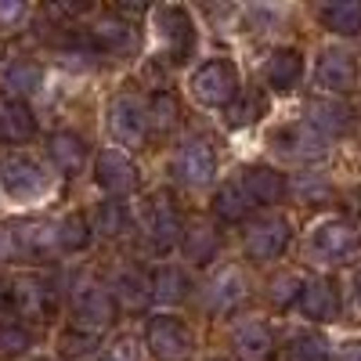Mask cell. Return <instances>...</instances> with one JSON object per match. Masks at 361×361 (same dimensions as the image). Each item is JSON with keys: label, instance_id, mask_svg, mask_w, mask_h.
Here are the masks:
<instances>
[{"label": "cell", "instance_id": "cell-1", "mask_svg": "<svg viewBox=\"0 0 361 361\" xmlns=\"http://www.w3.org/2000/svg\"><path fill=\"white\" fill-rule=\"evenodd\" d=\"M66 314V293L58 271L15 267L0 271V318H15L33 329H58Z\"/></svg>", "mask_w": 361, "mask_h": 361}, {"label": "cell", "instance_id": "cell-2", "mask_svg": "<svg viewBox=\"0 0 361 361\" xmlns=\"http://www.w3.org/2000/svg\"><path fill=\"white\" fill-rule=\"evenodd\" d=\"M202 22L188 4H156L148 11V54L170 73H192L202 62Z\"/></svg>", "mask_w": 361, "mask_h": 361}, {"label": "cell", "instance_id": "cell-3", "mask_svg": "<svg viewBox=\"0 0 361 361\" xmlns=\"http://www.w3.org/2000/svg\"><path fill=\"white\" fill-rule=\"evenodd\" d=\"M148 11L152 8H127V4L90 8V15L83 18V40L109 66L137 62L148 37Z\"/></svg>", "mask_w": 361, "mask_h": 361}, {"label": "cell", "instance_id": "cell-4", "mask_svg": "<svg viewBox=\"0 0 361 361\" xmlns=\"http://www.w3.org/2000/svg\"><path fill=\"white\" fill-rule=\"evenodd\" d=\"M163 170H166V180H170L173 192H180V195L206 192L209 195L224 180L221 177L224 148L209 130H185L166 148Z\"/></svg>", "mask_w": 361, "mask_h": 361}, {"label": "cell", "instance_id": "cell-5", "mask_svg": "<svg viewBox=\"0 0 361 361\" xmlns=\"http://www.w3.org/2000/svg\"><path fill=\"white\" fill-rule=\"evenodd\" d=\"M361 260V224L347 214H318L300 235V267L333 275L340 267H357Z\"/></svg>", "mask_w": 361, "mask_h": 361}, {"label": "cell", "instance_id": "cell-6", "mask_svg": "<svg viewBox=\"0 0 361 361\" xmlns=\"http://www.w3.org/2000/svg\"><path fill=\"white\" fill-rule=\"evenodd\" d=\"M62 293H66V322L90 329V333H102V336L119 333L123 307H119V300L112 296L102 271L83 267V264L69 267V282H62Z\"/></svg>", "mask_w": 361, "mask_h": 361}, {"label": "cell", "instance_id": "cell-7", "mask_svg": "<svg viewBox=\"0 0 361 361\" xmlns=\"http://www.w3.org/2000/svg\"><path fill=\"white\" fill-rule=\"evenodd\" d=\"M188 209L180 202V192L173 188H148L137 199V238L148 257L156 260H173L185 238Z\"/></svg>", "mask_w": 361, "mask_h": 361}, {"label": "cell", "instance_id": "cell-8", "mask_svg": "<svg viewBox=\"0 0 361 361\" xmlns=\"http://www.w3.org/2000/svg\"><path fill=\"white\" fill-rule=\"evenodd\" d=\"M260 148L267 163H279L282 170H311L322 166L325 159H333L336 145L322 137L304 116H286V119H271L260 134Z\"/></svg>", "mask_w": 361, "mask_h": 361}, {"label": "cell", "instance_id": "cell-9", "mask_svg": "<svg viewBox=\"0 0 361 361\" xmlns=\"http://www.w3.org/2000/svg\"><path fill=\"white\" fill-rule=\"evenodd\" d=\"M58 192V173L33 148L0 156V195L22 214H37V206L51 202Z\"/></svg>", "mask_w": 361, "mask_h": 361}, {"label": "cell", "instance_id": "cell-10", "mask_svg": "<svg viewBox=\"0 0 361 361\" xmlns=\"http://www.w3.org/2000/svg\"><path fill=\"white\" fill-rule=\"evenodd\" d=\"M246 76H243V66H238V58L228 54V51H214L206 54L202 62L185 76V98L202 109V112H217L224 116L238 94L246 90Z\"/></svg>", "mask_w": 361, "mask_h": 361}, {"label": "cell", "instance_id": "cell-11", "mask_svg": "<svg viewBox=\"0 0 361 361\" xmlns=\"http://www.w3.org/2000/svg\"><path fill=\"white\" fill-rule=\"evenodd\" d=\"M293 246H300L296 235V221L289 209H264L257 214L243 235H238V253H243L246 267H282V260L293 253Z\"/></svg>", "mask_w": 361, "mask_h": 361}, {"label": "cell", "instance_id": "cell-12", "mask_svg": "<svg viewBox=\"0 0 361 361\" xmlns=\"http://www.w3.org/2000/svg\"><path fill=\"white\" fill-rule=\"evenodd\" d=\"M102 130L112 148L137 156L152 141V127H148V105L145 90L137 87H116L102 105Z\"/></svg>", "mask_w": 361, "mask_h": 361}, {"label": "cell", "instance_id": "cell-13", "mask_svg": "<svg viewBox=\"0 0 361 361\" xmlns=\"http://www.w3.org/2000/svg\"><path fill=\"white\" fill-rule=\"evenodd\" d=\"M253 296V275L243 260H224L214 271H206L199 279V296L195 304L206 318L214 322H231L238 314H246V300Z\"/></svg>", "mask_w": 361, "mask_h": 361}, {"label": "cell", "instance_id": "cell-14", "mask_svg": "<svg viewBox=\"0 0 361 361\" xmlns=\"http://www.w3.org/2000/svg\"><path fill=\"white\" fill-rule=\"evenodd\" d=\"M141 343L152 361H192L199 354V333L185 311H152L141 322Z\"/></svg>", "mask_w": 361, "mask_h": 361}, {"label": "cell", "instance_id": "cell-15", "mask_svg": "<svg viewBox=\"0 0 361 361\" xmlns=\"http://www.w3.org/2000/svg\"><path fill=\"white\" fill-rule=\"evenodd\" d=\"M311 87L325 98H354L361 90V54L350 44H322L311 58Z\"/></svg>", "mask_w": 361, "mask_h": 361}, {"label": "cell", "instance_id": "cell-16", "mask_svg": "<svg viewBox=\"0 0 361 361\" xmlns=\"http://www.w3.org/2000/svg\"><path fill=\"white\" fill-rule=\"evenodd\" d=\"M90 185L102 199H141L148 192L145 180V166L137 156L123 152V148L102 145L94 152V163H90Z\"/></svg>", "mask_w": 361, "mask_h": 361}, {"label": "cell", "instance_id": "cell-17", "mask_svg": "<svg viewBox=\"0 0 361 361\" xmlns=\"http://www.w3.org/2000/svg\"><path fill=\"white\" fill-rule=\"evenodd\" d=\"M311 76V58L300 44H267L257 58V83L267 90L275 102L293 98L304 80Z\"/></svg>", "mask_w": 361, "mask_h": 361}, {"label": "cell", "instance_id": "cell-18", "mask_svg": "<svg viewBox=\"0 0 361 361\" xmlns=\"http://www.w3.org/2000/svg\"><path fill=\"white\" fill-rule=\"evenodd\" d=\"M8 221H11V231H15L18 264L37 267V271H54V264L62 260L54 217H47V214H15Z\"/></svg>", "mask_w": 361, "mask_h": 361}, {"label": "cell", "instance_id": "cell-19", "mask_svg": "<svg viewBox=\"0 0 361 361\" xmlns=\"http://www.w3.org/2000/svg\"><path fill=\"white\" fill-rule=\"evenodd\" d=\"M228 228H221L209 214H192L185 224V238H180L177 260L188 264L195 275H206L217 264H224L228 257Z\"/></svg>", "mask_w": 361, "mask_h": 361}, {"label": "cell", "instance_id": "cell-20", "mask_svg": "<svg viewBox=\"0 0 361 361\" xmlns=\"http://www.w3.org/2000/svg\"><path fill=\"white\" fill-rule=\"evenodd\" d=\"M224 340H228L231 361H282V336L264 314L231 318Z\"/></svg>", "mask_w": 361, "mask_h": 361}, {"label": "cell", "instance_id": "cell-21", "mask_svg": "<svg viewBox=\"0 0 361 361\" xmlns=\"http://www.w3.org/2000/svg\"><path fill=\"white\" fill-rule=\"evenodd\" d=\"M94 152H98V148L90 145V137L80 127H73V123L51 127L44 134V159L51 163L58 180H80L83 173H90Z\"/></svg>", "mask_w": 361, "mask_h": 361}, {"label": "cell", "instance_id": "cell-22", "mask_svg": "<svg viewBox=\"0 0 361 361\" xmlns=\"http://www.w3.org/2000/svg\"><path fill=\"white\" fill-rule=\"evenodd\" d=\"M347 311V289L340 286L336 275H318L311 271L307 289L300 296V307H296V322L300 325H314V329H329V325H340Z\"/></svg>", "mask_w": 361, "mask_h": 361}, {"label": "cell", "instance_id": "cell-23", "mask_svg": "<svg viewBox=\"0 0 361 361\" xmlns=\"http://www.w3.org/2000/svg\"><path fill=\"white\" fill-rule=\"evenodd\" d=\"M148 286H152V311H185L199 296V275L177 257L148 267Z\"/></svg>", "mask_w": 361, "mask_h": 361}, {"label": "cell", "instance_id": "cell-24", "mask_svg": "<svg viewBox=\"0 0 361 361\" xmlns=\"http://www.w3.org/2000/svg\"><path fill=\"white\" fill-rule=\"evenodd\" d=\"M0 90L22 102H40L51 94V66L33 51H8L0 58Z\"/></svg>", "mask_w": 361, "mask_h": 361}, {"label": "cell", "instance_id": "cell-25", "mask_svg": "<svg viewBox=\"0 0 361 361\" xmlns=\"http://www.w3.org/2000/svg\"><path fill=\"white\" fill-rule=\"evenodd\" d=\"M300 116H304L307 123L322 137H329L333 145L354 137L357 134V123H361L354 102H347V98H325V94H314V90L304 98V105H300Z\"/></svg>", "mask_w": 361, "mask_h": 361}, {"label": "cell", "instance_id": "cell-26", "mask_svg": "<svg viewBox=\"0 0 361 361\" xmlns=\"http://www.w3.org/2000/svg\"><path fill=\"white\" fill-rule=\"evenodd\" d=\"M37 141H44V123L33 102H22L8 90H0V156L22 152Z\"/></svg>", "mask_w": 361, "mask_h": 361}, {"label": "cell", "instance_id": "cell-27", "mask_svg": "<svg viewBox=\"0 0 361 361\" xmlns=\"http://www.w3.org/2000/svg\"><path fill=\"white\" fill-rule=\"evenodd\" d=\"M238 185L246 188V195L253 199V206L260 209H286L289 202V170H282L279 163L267 159H253L238 166Z\"/></svg>", "mask_w": 361, "mask_h": 361}, {"label": "cell", "instance_id": "cell-28", "mask_svg": "<svg viewBox=\"0 0 361 361\" xmlns=\"http://www.w3.org/2000/svg\"><path fill=\"white\" fill-rule=\"evenodd\" d=\"M105 282L112 289V296L119 300L123 314H141L148 318L152 314V286H148V267L137 260H119L105 271Z\"/></svg>", "mask_w": 361, "mask_h": 361}, {"label": "cell", "instance_id": "cell-29", "mask_svg": "<svg viewBox=\"0 0 361 361\" xmlns=\"http://www.w3.org/2000/svg\"><path fill=\"white\" fill-rule=\"evenodd\" d=\"M145 105H148V127L152 141H177L185 134V87H145Z\"/></svg>", "mask_w": 361, "mask_h": 361}, {"label": "cell", "instance_id": "cell-30", "mask_svg": "<svg viewBox=\"0 0 361 361\" xmlns=\"http://www.w3.org/2000/svg\"><path fill=\"white\" fill-rule=\"evenodd\" d=\"M289 202L304 206V209H329V206L343 202V188L325 166L289 170ZM329 214H333V209H329Z\"/></svg>", "mask_w": 361, "mask_h": 361}, {"label": "cell", "instance_id": "cell-31", "mask_svg": "<svg viewBox=\"0 0 361 361\" xmlns=\"http://www.w3.org/2000/svg\"><path fill=\"white\" fill-rule=\"evenodd\" d=\"M206 214L214 217L221 228H238L243 231L260 209L253 206V199L246 195V188L238 185V177H224L221 185L206 195Z\"/></svg>", "mask_w": 361, "mask_h": 361}, {"label": "cell", "instance_id": "cell-32", "mask_svg": "<svg viewBox=\"0 0 361 361\" xmlns=\"http://www.w3.org/2000/svg\"><path fill=\"white\" fill-rule=\"evenodd\" d=\"M87 209H90V224H94L98 243H127V238H137V202L98 199Z\"/></svg>", "mask_w": 361, "mask_h": 361}, {"label": "cell", "instance_id": "cell-33", "mask_svg": "<svg viewBox=\"0 0 361 361\" xmlns=\"http://www.w3.org/2000/svg\"><path fill=\"white\" fill-rule=\"evenodd\" d=\"M307 279H311V271L307 267H275L267 275L264 289H260V300L267 304V311L275 314V318H286V314H296L300 307V296H304L307 289Z\"/></svg>", "mask_w": 361, "mask_h": 361}, {"label": "cell", "instance_id": "cell-34", "mask_svg": "<svg viewBox=\"0 0 361 361\" xmlns=\"http://www.w3.org/2000/svg\"><path fill=\"white\" fill-rule=\"evenodd\" d=\"M271 109H275V98L253 80V83H246L243 94H238V102L221 116V127L228 134H250L253 127H260L264 119L271 116Z\"/></svg>", "mask_w": 361, "mask_h": 361}, {"label": "cell", "instance_id": "cell-35", "mask_svg": "<svg viewBox=\"0 0 361 361\" xmlns=\"http://www.w3.org/2000/svg\"><path fill=\"white\" fill-rule=\"evenodd\" d=\"M282 361H336V343L325 329L293 325L282 336Z\"/></svg>", "mask_w": 361, "mask_h": 361}, {"label": "cell", "instance_id": "cell-36", "mask_svg": "<svg viewBox=\"0 0 361 361\" xmlns=\"http://www.w3.org/2000/svg\"><path fill=\"white\" fill-rule=\"evenodd\" d=\"M54 228H58V250H62V257H69V260L90 253V250H94V243H98L87 206H76V209L58 214L54 217Z\"/></svg>", "mask_w": 361, "mask_h": 361}, {"label": "cell", "instance_id": "cell-37", "mask_svg": "<svg viewBox=\"0 0 361 361\" xmlns=\"http://www.w3.org/2000/svg\"><path fill=\"white\" fill-rule=\"evenodd\" d=\"M109 336L90 333V329H80L73 322H62L54 329V361H98L105 350Z\"/></svg>", "mask_w": 361, "mask_h": 361}, {"label": "cell", "instance_id": "cell-38", "mask_svg": "<svg viewBox=\"0 0 361 361\" xmlns=\"http://www.w3.org/2000/svg\"><path fill=\"white\" fill-rule=\"evenodd\" d=\"M314 22L340 44L361 40V0H329V4H318Z\"/></svg>", "mask_w": 361, "mask_h": 361}, {"label": "cell", "instance_id": "cell-39", "mask_svg": "<svg viewBox=\"0 0 361 361\" xmlns=\"http://www.w3.org/2000/svg\"><path fill=\"white\" fill-rule=\"evenodd\" d=\"M40 347V329L15 322V318H0V361H29Z\"/></svg>", "mask_w": 361, "mask_h": 361}, {"label": "cell", "instance_id": "cell-40", "mask_svg": "<svg viewBox=\"0 0 361 361\" xmlns=\"http://www.w3.org/2000/svg\"><path fill=\"white\" fill-rule=\"evenodd\" d=\"M289 11L282 4H246L238 11V37L243 40H257V37H271L282 25Z\"/></svg>", "mask_w": 361, "mask_h": 361}, {"label": "cell", "instance_id": "cell-41", "mask_svg": "<svg viewBox=\"0 0 361 361\" xmlns=\"http://www.w3.org/2000/svg\"><path fill=\"white\" fill-rule=\"evenodd\" d=\"M98 361H152L141 343V333H127V329H119V333L109 336L105 350Z\"/></svg>", "mask_w": 361, "mask_h": 361}, {"label": "cell", "instance_id": "cell-42", "mask_svg": "<svg viewBox=\"0 0 361 361\" xmlns=\"http://www.w3.org/2000/svg\"><path fill=\"white\" fill-rule=\"evenodd\" d=\"M37 8L22 4V0H0V37H15L25 33L29 22H33Z\"/></svg>", "mask_w": 361, "mask_h": 361}, {"label": "cell", "instance_id": "cell-43", "mask_svg": "<svg viewBox=\"0 0 361 361\" xmlns=\"http://www.w3.org/2000/svg\"><path fill=\"white\" fill-rule=\"evenodd\" d=\"M336 361H361V336L340 340L336 343Z\"/></svg>", "mask_w": 361, "mask_h": 361}, {"label": "cell", "instance_id": "cell-44", "mask_svg": "<svg viewBox=\"0 0 361 361\" xmlns=\"http://www.w3.org/2000/svg\"><path fill=\"white\" fill-rule=\"evenodd\" d=\"M347 296H350V304L361 311V264L350 271V279H347Z\"/></svg>", "mask_w": 361, "mask_h": 361}, {"label": "cell", "instance_id": "cell-45", "mask_svg": "<svg viewBox=\"0 0 361 361\" xmlns=\"http://www.w3.org/2000/svg\"><path fill=\"white\" fill-rule=\"evenodd\" d=\"M29 361H54V354H33Z\"/></svg>", "mask_w": 361, "mask_h": 361}, {"label": "cell", "instance_id": "cell-46", "mask_svg": "<svg viewBox=\"0 0 361 361\" xmlns=\"http://www.w3.org/2000/svg\"><path fill=\"white\" fill-rule=\"evenodd\" d=\"M202 361H231V357H221V354H217V357H202Z\"/></svg>", "mask_w": 361, "mask_h": 361}, {"label": "cell", "instance_id": "cell-47", "mask_svg": "<svg viewBox=\"0 0 361 361\" xmlns=\"http://www.w3.org/2000/svg\"><path fill=\"white\" fill-rule=\"evenodd\" d=\"M0 202H4V195H0Z\"/></svg>", "mask_w": 361, "mask_h": 361}]
</instances>
